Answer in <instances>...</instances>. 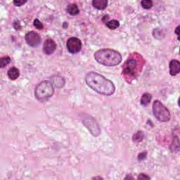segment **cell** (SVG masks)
Masks as SVG:
<instances>
[{
    "label": "cell",
    "mask_w": 180,
    "mask_h": 180,
    "mask_svg": "<svg viewBox=\"0 0 180 180\" xmlns=\"http://www.w3.org/2000/svg\"><path fill=\"white\" fill-rule=\"evenodd\" d=\"M87 85L98 94L111 96L114 94L115 87L112 82L96 72H89L85 76Z\"/></svg>",
    "instance_id": "obj_1"
},
{
    "label": "cell",
    "mask_w": 180,
    "mask_h": 180,
    "mask_svg": "<svg viewBox=\"0 0 180 180\" xmlns=\"http://www.w3.org/2000/svg\"><path fill=\"white\" fill-rule=\"evenodd\" d=\"M144 65V59L137 53H132L122 66V74L128 82L137 79L142 67Z\"/></svg>",
    "instance_id": "obj_2"
},
{
    "label": "cell",
    "mask_w": 180,
    "mask_h": 180,
    "mask_svg": "<svg viewBox=\"0 0 180 180\" xmlns=\"http://www.w3.org/2000/svg\"><path fill=\"white\" fill-rule=\"evenodd\" d=\"M94 58L98 63L105 66H115L122 61V55L111 49H102L94 53Z\"/></svg>",
    "instance_id": "obj_3"
},
{
    "label": "cell",
    "mask_w": 180,
    "mask_h": 180,
    "mask_svg": "<svg viewBox=\"0 0 180 180\" xmlns=\"http://www.w3.org/2000/svg\"><path fill=\"white\" fill-rule=\"evenodd\" d=\"M54 93V88L52 82L44 80L37 85L35 90V95L37 99L39 101H47L51 98Z\"/></svg>",
    "instance_id": "obj_4"
},
{
    "label": "cell",
    "mask_w": 180,
    "mask_h": 180,
    "mask_svg": "<svg viewBox=\"0 0 180 180\" xmlns=\"http://www.w3.org/2000/svg\"><path fill=\"white\" fill-rule=\"evenodd\" d=\"M153 112L156 119L160 122H165L170 120V111L158 100H156L153 102Z\"/></svg>",
    "instance_id": "obj_5"
},
{
    "label": "cell",
    "mask_w": 180,
    "mask_h": 180,
    "mask_svg": "<svg viewBox=\"0 0 180 180\" xmlns=\"http://www.w3.org/2000/svg\"><path fill=\"white\" fill-rule=\"evenodd\" d=\"M82 122L84 125L91 132L93 136L98 137L100 134V128L97 121L94 120V118L89 116V115H85L82 118Z\"/></svg>",
    "instance_id": "obj_6"
},
{
    "label": "cell",
    "mask_w": 180,
    "mask_h": 180,
    "mask_svg": "<svg viewBox=\"0 0 180 180\" xmlns=\"http://www.w3.org/2000/svg\"><path fill=\"white\" fill-rule=\"evenodd\" d=\"M82 44L81 40L75 37H72V38H69L66 43L68 51L72 54L80 52L82 49Z\"/></svg>",
    "instance_id": "obj_7"
},
{
    "label": "cell",
    "mask_w": 180,
    "mask_h": 180,
    "mask_svg": "<svg viewBox=\"0 0 180 180\" xmlns=\"http://www.w3.org/2000/svg\"><path fill=\"white\" fill-rule=\"evenodd\" d=\"M26 43L31 47H37L41 42V37L35 31L28 32L25 37Z\"/></svg>",
    "instance_id": "obj_8"
},
{
    "label": "cell",
    "mask_w": 180,
    "mask_h": 180,
    "mask_svg": "<svg viewBox=\"0 0 180 180\" xmlns=\"http://www.w3.org/2000/svg\"><path fill=\"white\" fill-rule=\"evenodd\" d=\"M56 49V42L53 40L52 39H47L44 42L43 50L44 53L47 55H51L55 52Z\"/></svg>",
    "instance_id": "obj_9"
},
{
    "label": "cell",
    "mask_w": 180,
    "mask_h": 180,
    "mask_svg": "<svg viewBox=\"0 0 180 180\" xmlns=\"http://www.w3.org/2000/svg\"><path fill=\"white\" fill-rule=\"evenodd\" d=\"M170 74L172 76H174L178 74L180 71V63L179 61L173 59L170 62Z\"/></svg>",
    "instance_id": "obj_10"
},
{
    "label": "cell",
    "mask_w": 180,
    "mask_h": 180,
    "mask_svg": "<svg viewBox=\"0 0 180 180\" xmlns=\"http://www.w3.org/2000/svg\"><path fill=\"white\" fill-rule=\"evenodd\" d=\"M52 84L57 88H61L65 84V79L60 75H53L52 77Z\"/></svg>",
    "instance_id": "obj_11"
},
{
    "label": "cell",
    "mask_w": 180,
    "mask_h": 180,
    "mask_svg": "<svg viewBox=\"0 0 180 180\" xmlns=\"http://www.w3.org/2000/svg\"><path fill=\"white\" fill-rule=\"evenodd\" d=\"M7 75L8 78L11 80H16L20 76L19 70L16 67H11L7 71Z\"/></svg>",
    "instance_id": "obj_12"
},
{
    "label": "cell",
    "mask_w": 180,
    "mask_h": 180,
    "mask_svg": "<svg viewBox=\"0 0 180 180\" xmlns=\"http://www.w3.org/2000/svg\"><path fill=\"white\" fill-rule=\"evenodd\" d=\"M92 5L98 10H104L108 6V2L106 0H94Z\"/></svg>",
    "instance_id": "obj_13"
},
{
    "label": "cell",
    "mask_w": 180,
    "mask_h": 180,
    "mask_svg": "<svg viewBox=\"0 0 180 180\" xmlns=\"http://www.w3.org/2000/svg\"><path fill=\"white\" fill-rule=\"evenodd\" d=\"M66 11L70 16H76L80 13V10H79L77 4H70L67 7Z\"/></svg>",
    "instance_id": "obj_14"
},
{
    "label": "cell",
    "mask_w": 180,
    "mask_h": 180,
    "mask_svg": "<svg viewBox=\"0 0 180 180\" xmlns=\"http://www.w3.org/2000/svg\"><path fill=\"white\" fill-rule=\"evenodd\" d=\"M152 99V95L149 93H144L142 95V98H141L140 103L141 105L143 106H148L149 103H151V101Z\"/></svg>",
    "instance_id": "obj_15"
},
{
    "label": "cell",
    "mask_w": 180,
    "mask_h": 180,
    "mask_svg": "<svg viewBox=\"0 0 180 180\" xmlns=\"http://www.w3.org/2000/svg\"><path fill=\"white\" fill-rule=\"evenodd\" d=\"M106 26L111 30H115L120 26V22L117 20H111V21L106 22Z\"/></svg>",
    "instance_id": "obj_16"
},
{
    "label": "cell",
    "mask_w": 180,
    "mask_h": 180,
    "mask_svg": "<svg viewBox=\"0 0 180 180\" xmlns=\"http://www.w3.org/2000/svg\"><path fill=\"white\" fill-rule=\"evenodd\" d=\"M144 138V134H143V132L138 131L137 133H135L133 137H132V140L134 142H141Z\"/></svg>",
    "instance_id": "obj_17"
},
{
    "label": "cell",
    "mask_w": 180,
    "mask_h": 180,
    "mask_svg": "<svg viewBox=\"0 0 180 180\" xmlns=\"http://www.w3.org/2000/svg\"><path fill=\"white\" fill-rule=\"evenodd\" d=\"M11 62V58L9 56H4L0 58V68H4V67L8 66Z\"/></svg>",
    "instance_id": "obj_18"
},
{
    "label": "cell",
    "mask_w": 180,
    "mask_h": 180,
    "mask_svg": "<svg viewBox=\"0 0 180 180\" xmlns=\"http://www.w3.org/2000/svg\"><path fill=\"white\" fill-rule=\"evenodd\" d=\"M141 5L144 9H150L153 7V2L151 0H143L141 2Z\"/></svg>",
    "instance_id": "obj_19"
},
{
    "label": "cell",
    "mask_w": 180,
    "mask_h": 180,
    "mask_svg": "<svg viewBox=\"0 0 180 180\" xmlns=\"http://www.w3.org/2000/svg\"><path fill=\"white\" fill-rule=\"evenodd\" d=\"M33 25L38 30H42L43 29V24L42 23L41 21H39L38 19H35L33 22Z\"/></svg>",
    "instance_id": "obj_20"
},
{
    "label": "cell",
    "mask_w": 180,
    "mask_h": 180,
    "mask_svg": "<svg viewBox=\"0 0 180 180\" xmlns=\"http://www.w3.org/2000/svg\"><path fill=\"white\" fill-rule=\"evenodd\" d=\"M146 156H147V151H143L142 153H140L139 155H138V160L139 161H142V160H145Z\"/></svg>",
    "instance_id": "obj_21"
},
{
    "label": "cell",
    "mask_w": 180,
    "mask_h": 180,
    "mask_svg": "<svg viewBox=\"0 0 180 180\" xmlns=\"http://www.w3.org/2000/svg\"><path fill=\"white\" fill-rule=\"evenodd\" d=\"M26 2V0H15V1H13V4L16 6V7H21V6L24 5Z\"/></svg>",
    "instance_id": "obj_22"
},
{
    "label": "cell",
    "mask_w": 180,
    "mask_h": 180,
    "mask_svg": "<svg viewBox=\"0 0 180 180\" xmlns=\"http://www.w3.org/2000/svg\"><path fill=\"white\" fill-rule=\"evenodd\" d=\"M151 179V177H148V175H146V174H140L139 176H138L137 177V179Z\"/></svg>",
    "instance_id": "obj_23"
},
{
    "label": "cell",
    "mask_w": 180,
    "mask_h": 180,
    "mask_svg": "<svg viewBox=\"0 0 180 180\" xmlns=\"http://www.w3.org/2000/svg\"><path fill=\"white\" fill-rule=\"evenodd\" d=\"M13 27L15 29L17 30H20V28H21V25H20V22L19 21H15L13 22Z\"/></svg>",
    "instance_id": "obj_24"
},
{
    "label": "cell",
    "mask_w": 180,
    "mask_h": 180,
    "mask_svg": "<svg viewBox=\"0 0 180 180\" xmlns=\"http://www.w3.org/2000/svg\"><path fill=\"white\" fill-rule=\"evenodd\" d=\"M174 32H175V34L177 35V38H178V40H179V26L177 27L175 30H174Z\"/></svg>",
    "instance_id": "obj_25"
},
{
    "label": "cell",
    "mask_w": 180,
    "mask_h": 180,
    "mask_svg": "<svg viewBox=\"0 0 180 180\" xmlns=\"http://www.w3.org/2000/svg\"><path fill=\"white\" fill-rule=\"evenodd\" d=\"M92 179H102L103 178H102V177H94V178H92Z\"/></svg>",
    "instance_id": "obj_26"
},
{
    "label": "cell",
    "mask_w": 180,
    "mask_h": 180,
    "mask_svg": "<svg viewBox=\"0 0 180 180\" xmlns=\"http://www.w3.org/2000/svg\"><path fill=\"white\" fill-rule=\"evenodd\" d=\"M133 179V177H125V179Z\"/></svg>",
    "instance_id": "obj_27"
}]
</instances>
